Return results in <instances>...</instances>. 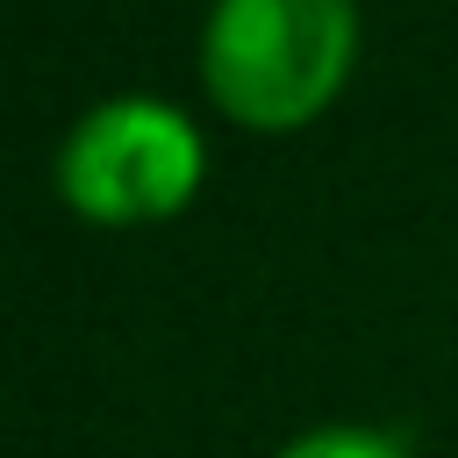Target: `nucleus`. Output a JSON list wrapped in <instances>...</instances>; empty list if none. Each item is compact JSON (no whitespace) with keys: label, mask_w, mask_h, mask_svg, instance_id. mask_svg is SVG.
Returning a JSON list of instances; mask_svg holds the SVG:
<instances>
[{"label":"nucleus","mask_w":458,"mask_h":458,"mask_svg":"<svg viewBox=\"0 0 458 458\" xmlns=\"http://www.w3.org/2000/svg\"><path fill=\"white\" fill-rule=\"evenodd\" d=\"M272 458H408L394 437L379 429H358V422H322V429H301L293 444H279Z\"/></svg>","instance_id":"nucleus-3"},{"label":"nucleus","mask_w":458,"mask_h":458,"mask_svg":"<svg viewBox=\"0 0 458 458\" xmlns=\"http://www.w3.org/2000/svg\"><path fill=\"white\" fill-rule=\"evenodd\" d=\"M208 172L200 129L150 93H114L72 122L57 143V193L79 222L100 229H150L172 222Z\"/></svg>","instance_id":"nucleus-2"},{"label":"nucleus","mask_w":458,"mask_h":458,"mask_svg":"<svg viewBox=\"0 0 458 458\" xmlns=\"http://www.w3.org/2000/svg\"><path fill=\"white\" fill-rule=\"evenodd\" d=\"M358 64L351 0H215L200 29L208 100L258 136L308 129Z\"/></svg>","instance_id":"nucleus-1"}]
</instances>
